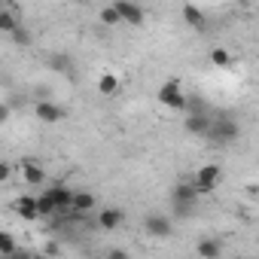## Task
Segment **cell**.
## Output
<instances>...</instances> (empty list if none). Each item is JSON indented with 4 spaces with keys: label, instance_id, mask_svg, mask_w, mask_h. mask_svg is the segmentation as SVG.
I'll return each instance as SVG.
<instances>
[{
    "label": "cell",
    "instance_id": "ac0fdd59",
    "mask_svg": "<svg viewBox=\"0 0 259 259\" xmlns=\"http://www.w3.org/2000/svg\"><path fill=\"white\" fill-rule=\"evenodd\" d=\"M13 253H19L16 238H13L10 232H0V256H13Z\"/></svg>",
    "mask_w": 259,
    "mask_h": 259
},
{
    "label": "cell",
    "instance_id": "484cf974",
    "mask_svg": "<svg viewBox=\"0 0 259 259\" xmlns=\"http://www.w3.org/2000/svg\"><path fill=\"white\" fill-rule=\"evenodd\" d=\"M46 253H49V256H58V253H61V247L52 241V244H46Z\"/></svg>",
    "mask_w": 259,
    "mask_h": 259
},
{
    "label": "cell",
    "instance_id": "cb8c5ba5",
    "mask_svg": "<svg viewBox=\"0 0 259 259\" xmlns=\"http://www.w3.org/2000/svg\"><path fill=\"white\" fill-rule=\"evenodd\" d=\"M13 177V168H10V162L7 159H0V183H7Z\"/></svg>",
    "mask_w": 259,
    "mask_h": 259
},
{
    "label": "cell",
    "instance_id": "8fae6325",
    "mask_svg": "<svg viewBox=\"0 0 259 259\" xmlns=\"http://www.w3.org/2000/svg\"><path fill=\"white\" fill-rule=\"evenodd\" d=\"M122 223H125V210H119V207L98 210V229H104V232H116Z\"/></svg>",
    "mask_w": 259,
    "mask_h": 259
},
{
    "label": "cell",
    "instance_id": "2e32d148",
    "mask_svg": "<svg viewBox=\"0 0 259 259\" xmlns=\"http://www.w3.org/2000/svg\"><path fill=\"white\" fill-rule=\"evenodd\" d=\"M198 256H204V259H217L220 253H223V247H220V241H213V238H204V241H198Z\"/></svg>",
    "mask_w": 259,
    "mask_h": 259
},
{
    "label": "cell",
    "instance_id": "30bf717a",
    "mask_svg": "<svg viewBox=\"0 0 259 259\" xmlns=\"http://www.w3.org/2000/svg\"><path fill=\"white\" fill-rule=\"evenodd\" d=\"M34 113H37V119H40V122H46V125H55V122H61V119L67 116V110H64V107H58V104H52V101H37Z\"/></svg>",
    "mask_w": 259,
    "mask_h": 259
},
{
    "label": "cell",
    "instance_id": "52a82bcc",
    "mask_svg": "<svg viewBox=\"0 0 259 259\" xmlns=\"http://www.w3.org/2000/svg\"><path fill=\"white\" fill-rule=\"evenodd\" d=\"M210 110H201V113H186L183 119V128H186V135L192 138H204L207 135V128H210Z\"/></svg>",
    "mask_w": 259,
    "mask_h": 259
},
{
    "label": "cell",
    "instance_id": "277c9868",
    "mask_svg": "<svg viewBox=\"0 0 259 259\" xmlns=\"http://www.w3.org/2000/svg\"><path fill=\"white\" fill-rule=\"evenodd\" d=\"M220 177H223L220 165H204V168H198V171H195L192 186H195V192H198V195H210V192L220 186Z\"/></svg>",
    "mask_w": 259,
    "mask_h": 259
},
{
    "label": "cell",
    "instance_id": "3957f363",
    "mask_svg": "<svg viewBox=\"0 0 259 259\" xmlns=\"http://www.w3.org/2000/svg\"><path fill=\"white\" fill-rule=\"evenodd\" d=\"M156 98H159L162 107H168V110H174V113H183V110H186V95H183L180 79H168V82H162Z\"/></svg>",
    "mask_w": 259,
    "mask_h": 259
},
{
    "label": "cell",
    "instance_id": "7c38bea8",
    "mask_svg": "<svg viewBox=\"0 0 259 259\" xmlns=\"http://www.w3.org/2000/svg\"><path fill=\"white\" fill-rule=\"evenodd\" d=\"M95 195L92 192H85V189H73V198H70V213H89V210H95Z\"/></svg>",
    "mask_w": 259,
    "mask_h": 259
},
{
    "label": "cell",
    "instance_id": "603a6c76",
    "mask_svg": "<svg viewBox=\"0 0 259 259\" xmlns=\"http://www.w3.org/2000/svg\"><path fill=\"white\" fill-rule=\"evenodd\" d=\"M49 67H52V70H70V58H67V55H64V58H61V55H55Z\"/></svg>",
    "mask_w": 259,
    "mask_h": 259
},
{
    "label": "cell",
    "instance_id": "8992f818",
    "mask_svg": "<svg viewBox=\"0 0 259 259\" xmlns=\"http://www.w3.org/2000/svg\"><path fill=\"white\" fill-rule=\"evenodd\" d=\"M144 229H147L150 238H171V235H174V223H171V217H165V213H150V217L144 220Z\"/></svg>",
    "mask_w": 259,
    "mask_h": 259
},
{
    "label": "cell",
    "instance_id": "7402d4cb",
    "mask_svg": "<svg viewBox=\"0 0 259 259\" xmlns=\"http://www.w3.org/2000/svg\"><path fill=\"white\" fill-rule=\"evenodd\" d=\"M10 37H13V43H19V46H31V31H28V28H22V25H19Z\"/></svg>",
    "mask_w": 259,
    "mask_h": 259
},
{
    "label": "cell",
    "instance_id": "4316f807",
    "mask_svg": "<svg viewBox=\"0 0 259 259\" xmlns=\"http://www.w3.org/2000/svg\"><path fill=\"white\" fill-rule=\"evenodd\" d=\"M0 4H4V0H0Z\"/></svg>",
    "mask_w": 259,
    "mask_h": 259
},
{
    "label": "cell",
    "instance_id": "5b68a950",
    "mask_svg": "<svg viewBox=\"0 0 259 259\" xmlns=\"http://www.w3.org/2000/svg\"><path fill=\"white\" fill-rule=\"evenodd\" d=\"M113 10L119 13V22L132 25V28H141V25H144V19H147L144 7H141V4H135V0H116Z\"/></svg>",
    "mask_w": 259,
    "mask_h": 259
},
{
    "label": "cell",
    "instance_id": "6da1fadb",
    "mask_svg": "<svg viewBox=\"0 0 259 259\" xmlns=\"http://www.w3.org/2000/svg\"><path fill=\"white\" fill-rule=\"evenodd\" d=\"M238 135H241V125L235 122V119H229V116H213L210 119V128H207V141L210 144H232V141H238Z\"/></svg>",
    "mask_w": 259,
    "mask_h": 259
},
{
    "label": "cell",
    "instance_id": "ba28073f",
    "mask_svg": "<svg viewBox=\"0 0 259 259\" xmlns=\"http://www.w3.org/2000/svg\"><path fill=\"white\" fill-rule=\"evenodd\" d=\"M46 195H49V198H52V204H55V217L70 213V198H73V189H70V186H64V183L49 186V189H46Z\"/></svg>",
    "mask_w": 259,
    "mask_h": 259
},
{
    "label": "cell",
    "instance_id": "4fadbf2b",
    "mask_svg": "<svg viewBox=\"0 0 259 259\" xmlns=\"http://www.w3.org/2000/svg\"><path fill=\"white\" fill-rule=\"evenodd\" d=\"M16 213L22 217V220H28V223H34V220H40V213H37V198L34 195H22V198H16Z\"/></svg>",
    "mask_w": 259,
    "mask_h": 259
},
{
    "label": "cell",
    "instance_id": "d4e9b609",
    "mask_svg": "<svg viewBox=\"0 0 259 259\" xmlns=\"http://www.w3.org/2000/svg\"><path fill=\"white\" fill-rule=\"evenodd\" d=\"M7 119H10V107H7V104H4V101H0V125H4V122H7Z\"/></svg>",
    "mask_w": 259,
    "mask_h": 259
},
{
    "label": "cell",
    "instance_id": "9c48e42d",
    "mask_svg": "<svg viewBox=\"0 0 259 259\" xmlns=\"http://www.w3.org/2000/svg\"><path fill=\"white\" fill-rule=\"evenodd\" d=\"M19 171H22V180L28 186H43L46 183V171H43V165L37 159H22L19 162Z\"/></svg>",
    "mask_w": 259,
    "mask_h": 259
},
{
    "label": "cell",
    "instance_id": "44dd1931",
    "mask_svg": "<svg viewBox=\"0 0 259 259\" xmlns=\"http://www.w3.org/2000/svg\"><path fill=\"white\" fill-rule=\"evenodd\" d=\"M98 19H101V25H119V13L113 10V4H110V7H104V10L98 13Z\"/></svg>",
    "mask_w": 259,
    "mask_h": 259
},
{
    "label": "cell",
    "instance_id": "5bb4252c",
    "mask_svg": "<svg viewBox=\"0 0 259 259\" xmlns=\"http://www.w3.org/2000/svg\"><path fill=\"white\" fill-rule=\"evenodd\" d=\"M183 22H186V25H192L195 31H204V28H207L204 13H201L198 7H192V4H186V7H183Z\"/></svg>",
    "mask_w": 259,
    "mask_h": 259
},
{
    "label": "cell",
    "instance_id": "d6986e66",
    "mask_svg": "<svg viewBox=\"0 0 259 259\" xmlns=\"http://www.w3.org/2000/svg\"><path fill=\"white\" fill-rule=\"evenodd\" d=\"M37 213H40V217H55V204H52V198H49L46 192L37 195Z\"/></svg>",
    "mask_w": 259,
    "mask_h": 259
},
{
    "label": "cell",
    "instance_id": "ffe728a7",
    "mask_svg": "<svg viewBox=\"0 0 259 259\" xmlns=\"http://www.w3.org/2000/svg\"><path fill=\"white\" fill-rule=\"evenodd\" d=\"M210 64L213 67H229L232 64V55L226 49H210Z\"/></svg>",
    "mask_w": 259,
    "mask_h": 259
},
{
    "label": "cell",
    "instance_id": "e0dca14e",
    "mask_svg": "<svg viewBox=\"0 0 259 259\" xmlns=\"http://www.w3.org/2000/svg\"><path fill=\"white\" fill-rule=\"evenodd\" d=\"M19 25L22 22H19V16L13 10H0V34H13Z\"/></svg>",
    "mask_w": 259,
    "mask_h": 259
},
{
    "label": "cell",
    "instance_id": "9a60e30c",
    "mask_svg": "<svg viewBox=\"0 0 259 259\" xmlns=\"http://www.w3.org/2000/svg\"><path fill=\"white\" fill-rule=\"evenodd\" d=\"M98 92H101L104 98H113V95H119V92H122V82H119V76H113V73H104V76L98 79Z\"/></svg>",
    "mask_w": 259,
    "mask_h": 259
},
{
    "label": "cell",
    "instance_id": "7a4b0ae2",
    "mask_svg": "<svg viewBox=\"0 0 259 259\" xmlns=\"http://www.w3.org/2000/svg\"><path fill=\"white\" fill-rule=\"evenodd\" d=\"M198 198H201V195L195 192L192 180H186V183H177V186H174V192H171V201H174V213H177L180 220L192 217V213H195V201H198Z\"/></svg>",
    "mask_w": 259,
    "mask_h": 259
}]
</instances>
